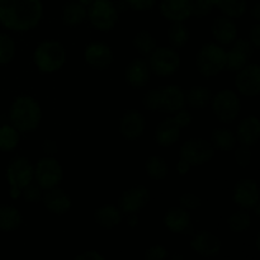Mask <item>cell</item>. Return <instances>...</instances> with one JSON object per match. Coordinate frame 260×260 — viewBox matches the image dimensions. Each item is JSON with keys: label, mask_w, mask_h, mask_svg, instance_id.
<instances>
[{"label": "cell", "mask_w": 260, "mask_h": 260, "mask_svg": "<svg viewBox=\"0 0 260 260\" xmlns=\"http://www.w3.org/2000/svg\"><path fill=\"white\" fill-rule=\"evenodd\" d=\"M42 17L41 0H0V23L12 30H29Z\"/></svg>", "instance_id": "1"}, {"label": "cell", "mask_w": 260, "mask_h": 260, "mask_svg": "<svg viewBox=\"0 0 260 260\" xmlns=\"http://www.w3.org/2000/svg\"><path fill=\"white\" fill-rule=\"evenodd\" d=\"M9 119L17 131H33L37 128L41 121L40 104L32 96H18L10 107Z\"/></svg>", "instance_id": "2"}, {"label": "cell", "mask_w": 260, "mask_h": 260, "mask_svg": "<svg viewBox=\"0 0 260 260\" xmlns=\"http://www.w3.org/2000/svg\"><path fill=\"white\" fill-rule=\"evenodd\" d=\"M145 108L149 111H161L177 113L185 107V94L179 86L169 85L154 89L146 93L144 98Z\"/></svg>", "instance_id": "3"}, {"label": "cell", "mask_w": 260, "mask_h": 260, "mask_svg": "<svg viewBox=\"0 0 260 260\" xmlns=\"http://www.w3.org/2000/svg\"><path fill=\"white\" fill-rule=\"evenodd\" d=\"M66 60V52L63 46L57 41L42 42L35 51L33 61L38 70L42 73H53L62 68Z\"/></svg>", "instance_id": "4"}, {"label": "cell", "mask_w": 260, "mask_h": 260, "mask_svg": "<svg viewBox=\"0 0 260 260\" xmlns=\"http://www.w3.org/2000/svg\"><path fill=\"white\" fill-rule=\"evenodd\" d=\"M196 66L206 78L217 75L226 66L225 50L215 43H206L196 56Z\"/></svg>", "instance_id": "5"}, {"label": "cell", "mask_w": 260, "mask_h": 260, "mask_svg": "<svg viewBox=\"0 0 260 260\" xmlns=\"http://www.w3.org/2000/svg\"><path fill=\"white\" fill-rule=\"evenodd\" d=\"M190 122H192V114L182 109L178 112L177 116L167 118L157 126L155 131V141L164 147L175 144L180 136V129L189 126Z\"/></svg>", "instance_id": "6"}, {"label": "cell", "mask_w": 260, "mask_h": 260, "mask_svg": "<svg viewBox=\"0 0 260 260\" xmlns=\"http://www.w3.org/2000/svg\"><path fill=\"white\" fill-rule=\"evenodd\" d=\"M33 173L35 169L32 162L25 157H15L9 162L7 168V179L12 187L10 194L13 198H17L20 190L32 182Z\"/></svg>", "instance_id": "7"}, {"label": "cell", "mask_w": 260, "mask_h": 260, "mask_svg": "<svg viewBox=\"0 0 260 260\" xmlns=\"http://www.w3.org/2000/svg\"><path fill=\"white\" fill-rule=\"evenodd\" d=\"M88 17L94 28L107 32L116 25L118 13L111 0H93L89 5Z\"/></svg>", "instance_id": "8"}, {"label": "cell", "mask_w": 260, "mask_h": 260, "mask_svg": "<svg viewBox=\"0 0 260 260\" xmlns=\"http://www.w3.org/2000/svg\"><path fill=\"white\" fill-rule=\"evenodd\" d=\"M149 65L156 75L168 76L179 69L180 58L173 48L159 47L150 53Z\"/></svg>", "instance_id": "9"}, {"label": "cell", "mask_w": 260, "mask_h": 260, "mask_svg": "<svg viewBox=\"0 0 260 260\" xmlns=\"http://www.w3.org/2000/svg\"><path fill=\"white\" fill-rule=\"evenodd\" d=\"M215 155V150L207 142L202 139L188 140L183 144L180 149V159L182 161L187 162L188 165H201L210 161Z\"/></svg>", "instance_id": "10"}, {"label": "cell", "mask_w": 260, "mask_h": 260, "mask_svg": "<svg viewBox=\"0 0 260 260\" xmlns=\"http://www.w3.org/2000/svg\"><path fill=\"white\" fill-rule=\"evenodd\" d=\"M212 109L221 122L230 123L240 112V101L234 91L222 90L213 98Z\"/></svg>", "instance_id": "11"}, {"label": "cell", "mask_w": 260, "mask_h": 260, "mask_svg": "<svg viewBox=\"0 0 260 260\" xmlns=\"http://www.w3.org/2000/svg\"><path fill=\"white\" fill-rule=\"evenodd\" d=\"M36 180L42 189H50L56 187L62 180V168L58 164L57 160L53 157H43L37 162L35 168Z\"/></svg>", "instance_id": "12"}, {"label": "cell", "mask_w": 260, "mask_h": 260, "mask_svg": "<svg viewBox=\"0 0 260 260\" xmlns=\"http://www.w3.org/2000/svg\"><path fill=\"white\" fill-rule=\"evenodd\" d=\"M235 85L243 95L256 96L260 93V68L256 63L240 69L235 79Z\"/></svg>", "instance_id": "13"}, {"label": "cell", "mask_w": 260, "mask_h": 260, "mask_svg": "<svg viewBox=\"0 0 260 260\" xmlns=\"http://www.w3.org/2000/svg\"><path fill=\"white\" fill-rule=\"evenodd\" d=\"M253 55V46L249 41L236 40L233 47L226 53V66L225 69L230 71H236L243 69L248 63L249 58Z\"/></svg>", "instance_id": "14"}, {"label": "cell", "mask_w": 260, "mask_h": 260, "mask_svg": "<svg viewBox=\"0 0 260 260\" xmlns=\"http://www.w3.org/2000/svg\"><path fill=\"white\" fill-rule=\"evenodd\" d=\"M149 200V190L144 185H136L121 196L119 207L124 213H136L147 205Z\"/></svg>", "instance_id": "15"}, {"label": "cell", "mask_w": 260, "mask_h": 260, "mask_svg": "<svg viewBox=\"0 0 260 260\" xmlns=\"http://www.w3.org/2000/svg\"><path fill=\"white\" fill-rule=\"evenodd\" d=\"M233 200L236 205L243 208H251L258 205L259 188L256 182L251 179H244L236 183Z\"/></svg>", "instance_id": "16"}, {"label": "cell", "mask_w": 260, "mask_h": 260, "mask_svg": "<svg viewBox=\"0 0 260 260\" xmlns=\"http://www.w3.org/2000/svg\"><path fill=\"white\" fill-rule=\"evenodd\" d=\"M86 63L98 70L107 69L113 61V52L111 48L102 42H93L86 46L84 53Z\"/></svg>", "instance_id": "17"}, {"label": "cell", "mask_w": 260, "mask_h": 260, "mask_svg": "<svg viewBox=\"0 0 260 260\" xmlns=\"http://www.w3.org/2000/svg\"><path fill=\"white\" fill-rule=\"evenodd\" d=\"M160 12L170 22H183L192 15V0H161Z\"/></svg>", "instance_id": "18"}, {"label": "cell", "mask_w": 260, "mask_h": 260, "mask_svg": "<svg viewBox=\"0 0 260 260\" xmlns=\"http://www.w3.org/2000/svg\"><path fill=\"white\" fill-rule=\"evenodd\" d=\"M164 223L172 233L183 234L192 230L190 215L185 208L173 207L165 213Z\"/></svg>", "instance_id": "19"}, {"label": "cell", "mask_w": 260, "mask_h": 260, "mask_svg": "<svg viewBox=\"0 0 260 260\" xmlns=\"http://www.w3.org/2000/svg\"><path fill=\"white\" fill-rule=\"evenodd\" d=\"M193 250L202 256H215L221 250V241L217 236L208 231H201L193 238L192 243Z\"/></svg>", "instance_id": "20"}, {"label": "cell", "mask_w": 260, "mask_h": 260, "mask_svg": "<svg viewBox=\"0 0 260 260\" xmlns=\"http://www.w3.org/2000/svg\"><path fill=\"white\" fill-rule=\"evenodd\" d=\"M145 129V118L140 112L128 111L121 119L119 131L127 140H136Z\"/></svg>", "instance_id": "21"}, {"label": "cell", "mask_w": 260, "mask_h": 260, "mask_svg": "<svg viewBox=\"0 0 260 260\" xmlns=\"http://www.w3.org/2000/svg\"><path fill=\"white\" fill-rule=\"evenodd\" d=\"M43 203L50 212L56 213V215H63L70 208L71 200L68 193H65L60 188L53 187L46 189V193L43 194Z\"/></svg>", "instance_id": "22"}, {"label": "cell", "mask_w": 260, "mask_h": 260, "mask_svg": "<svg viewBox=\"0 0 260 260\" xmlns=\"http://www.w3.org/2000/svg\"><path fill=\"white\" fill-rule=\"evenodd\" d=\"M213 38L221 45H230L236 40L238 30L235 23L229 17H218L213 20L212 24Z\"/></svg>", "instance_id": "23"}, {"label": "cell", "mask_w": 260, "mask_h": 260, "mask_svg": "<svg viewBox=\"0 0 260 260\" xmlns=\"http://www.w3.org/2000/svg\"><path fill=\"white\" fill-rule=\"evenodd\" d=\"M150 80L149 65L141 58L132 61L126 69V81L132 88H142Z\"/></svg>", "instance_id": "24"}, {"label": "cell", "mask_w": 260, "mask_h": 260, "mask_svg": "<svg viewBox=\"0 0 260 260\" xmlns=\"http://www.w3.org/2000/svg\"><path fill=\"white\" fill-rule=\"evenodd\" d=\"M260 136V122L255 116L244 118L238 126V140L241 145L251 146L258 142Z\"/></svg>", "instance_id": "25"}, {"label": "cell", "mask_w": 260, "mask_h": 260, "mask_svg": "<svg viewBox=\"0 0 260 260\" xmlns=\"http://www.w3.org/2000/svg\"><path fill=\"white\" fill-rule=\"evenodd\" d=\"M88 15L86 7L79 0H70L66 3L62 10V20L68 27H76L85 20Z\"/></svg>", "instance_id": "26"}, {"label": "cell", "mask_w": 260, "mask_h": 260, "mask_svg": "<svg viewBox=\"0 0 260 260\" xmlns=\"http://www.w3.org/2000/svg\"><path fill=\"white\" fill-rule=\"evenodd\" d=\"M94 218H95L98 225L103 226V228L111 229L121 223L122 213L116 206L106 205L102 206L101 208H98V210L95 211Z\"/></svg>", "instance_id": "27"}, {"label": "cell", "mask_w": 260, "mask_h": 260, "mask_svg": "<svg viewBox=\"0 0 260 260\" xmlns=\"http://www.w3.org/2000/svg\"><path fill=\"white\" fill-rule=\"evenodd\" d=\"M22 223V215L13 206L0 205V231L9 233L17 230Z\"/></svg>", "instance_id": "28"}, {"label": "cell", "mask_w": 260, "mask_h": 260, "mask_svg": "<svg viewBox=\"0 0 260 260\" xmlns=\"http://www.w3.org/2000/svg\"><path fill=\"white\" fill-rule=\"evenodd\" d=\"M185 94V104L190 106L192 108H205L210 104L212 99V94L207 88L203 86H194L190 90H188Z\"/></svg>", "instance_id": "29"}, {"label": "cell", "mask_w": 260, "mask_h": 260, "mask_svg": "<svg viewBox=\"0 0 260 260\" xmlns=\"http://www.w3.org/2000/svg\"><path fill=\"white\" fill-rule=\"evenodd\" d=\"M212 2L213 5H216L229 18H239L246 12V0H212Z\"/></svg>", "instance_id": "30"}, {"label": "cell", "mask_w": 260, "mask_h": 260, "mask_svg": "<svg viewBox=\"0 0 260 260\" xmlns=\"http://www.w3.org/2000/svg\"><path fill=\"white\" fill-rule=\"evenodd\" d=\"M168 40L174 48H182L189 40V32L182 22H174L168 29Z\"/></svg>", "instance_id": "31"}, {"label": "cell", "mask_w": 260, "mask_h": 260, "mask_svg": "<svg viewBox=\"0 0 260 260\" xmlns=\"http://www.w3.org/2000/svg\"><path fill=\"white\" fill-rule=\"evenodd\" d=\"M211 139H212V142L216 149L221 150V151H229V150L234 149L236 142V139L233 135V132L225 128H216L212 132Z\"/></svg>", "instance_id": "32"}, {"label": "cell", "mask_w": 260, "mask_h": 260, "mask_svg": "<svg viewBox=\"0 0 260 260\" xmlns=\"http://www.w3.org/2000/svg\"><path fill=\"white\" fill-rule=\"evenodd\" d=\"M19 142V134L13 126L0 127V151H12Z\"/></svg>", "instance_id": "33"}, {"label": "cell", "mask_w": 260, "mask_h": 260, "mask_svg": "<svg viewBox=\"0 0 260 260\" xmlns=\"http://www.w3.org/2000/svg\"><path fill=\"white\" fill-rule=\"evenodd\" d=\"M132 43H134V47L142 56H149L156 48V41L154 40V37L149 32H145V30L137 33Z\"/></svg>", "instance_id": "34"}, {"label": "cell", "mask_w": 260, "mask_h": 260, "mask_svg": "<svg viewBox=\"0 0 260 260\" xmlns=\"http://www.w3.org/2000/svg\"><path fill=\"white\" fill-rule=\"evenodd\" d=\"M146 173L152 179H162L168 174V165L160 156H151L145 164Z\"/></svg>", "instance_id": "35"}, {"label": "cell", "mask_w": 260, "mask_h": 260, "mask_svg": "<svg viewBox=\"0 0 260 260\" xmlns=\"http://www.w3.org/2000/svg\"><path fill=\"white\" fill-rule=\"evenodd\" d=\"M228 225L234 233H243V231L248 230V228L250 226V216L246 211L240 210L230 216V218L228 220Z\"/></svg>", "instance_id": "36"}, {"label": "cell", "mask_w": 260, "mask_h": 260, "mask_svg": "<svg viewBox=\"0 0 260 260\" xmlns=\"http://www.w3.org/2000/svg\"><path fill=\"white\" fill-rule=\"evenodd\" d=\"M15 56V43L8 35L0 33V65L9 63Z\"/></svg>", "instance_id": "37"}, {"label": "cell", "mask_w": 260, "mask_h": 260, "mask_svg": "<svg viewBox=\"0 0 260 260\" xmlns=\"http://www.w3.org/2000/svg\"><path fill=\"white\" fill-rule=\"evenodd\" d=\"M213 8L212 0H192V14L194 17H207Z\"/></svg>", "instance_id": "38"}, {"label": "cell", "mask_w": 260, "mask_h": 260, "mask_svg": "<svg viewBox=\"0 0 260 260\" xmlns=\"http://www.w3.org/2000/svg\"><path fill=\"white\" fill-rule=\"evenodd\" d=\"M128 7L136 12H145V10L152 9L156 0H126Z\"/></svg>", "instance_id": "39"}, {"label": "cell", "mask_w": 260, "mask_h": 260, "mask_svg": "<svg viewBox=\"0 0 260 260\" xmlns=\"http://www.w3.org/2000/svg\"><path fill=\"white\" fill-rule=\"evenodd\" d=\"M201 201L197 196L189 194V193H185L180 197V207L185 208V210H196L197 207H200Z\"/></svg>", "instance_id": "40"}, {"label": "cell", "mask_w": 260, "mask_h": 260, "mask_svg": "<svg viewBox=\"0 0 260 260\" xmlns=\"http://www.w3.org/2000/svg\"><path fill=\"white\" fill-rule=\"evenodd\" d=\"M250 157H251V152L250 150H249V146H245V145L239 147V149L235 151L236 162H238L240 167H246V165L250 162Z\"/></svg>", "instance_id": "41"}, {"label": "cell", "mask_w": 260, "mask_h": 260, "mask_svg": "<svg viewBox=\"0 0 260 260\" xmlns=\"http://www.w3.org/2000/svg\"><path fill=\"white\" fill-rule=\"evenodd\" d=\"M168 256L167 250H165L164 246H152V248L147 249L146 253H145V259L146 260H162Z\"/></svg>", "instance_id": "42"}, {"label": "cell", "mask_w": 260, "mask_h": 260, "mask_svg": "<svg viewBox=\"0 0 260 260\" xmlns=\"http://www.w3.org/2000/svg\"><path fill=\"white\" fill-rule=\"evenodd\" d=\"M24 192H23V196H24L25 201L28 202H37V201L41 200V189L40 185H33V184H28L27 187L23 188Z\"/></svg>", "instance_id": "43"}, {"label": "cell", "mask_w": 260, "mask_h": 260, "mask_svg": "<svg viewBox=\"0 0 260 260\" xmlns=\"http://www.w3.org/2000/svg\"><path fill=\"white\" fill-rule=\"evenodd\" d=\"M250 41L254 48H260V25L255 24L250 30Z\"/></svg>", "instance_id": "44"}, {"label": "cell", "mask_w": 260, "mask_h": 260, "mask_svg": "<svg viewBox=\"0 0 260 260\" xmlns=\"http://www.w3.org/2000/svg\"><path fill=\"white\" fill-rule=\"evenodd\" d=\"M81 259H94V260H103L104 258L102 255H99L95 251H89V253H84L81 255L76 256L75 260H81Z\"/></svg>", "instance_id": "45"}, {"label": "cell", "mask_w": 260, "mask_h": 260, "mask_svg": "<svg viewBox=\"0 0 260 260\" xmlns=\"http://www.w3.org/2000/svg\"><path fill=\"white\" fill-rule=\"evenodd\" d=\"M188 168H189V165H188L187 162H184V161H182V160H180V162H179V164H178V170H179V172L182 173V174H184V173L187 172Z\"/></svg>", "instance_id": "46"}, {"label": "cell", "mask_w": 260, "mask_h": 260, "mask_svg": "<svg viewBox=\"0 0 260 260\" xmlns=\"http://www.w3.org/2000/svg\"><path fill=\"white\" fill-rule=\"evenodd\" d=\"M253 14H254V18H255V19H260V4L259 3L255 5V8H254Z\"/></svg>", "instance_id": "47"}, {"label": "cell", "mask_w": 260, "mask_h": 260, "mask_svg": "<svg viewBox=\"0 0 260 260\" xmlns=\"http://www.w3.org/2000/svg\"><path fill=\"white\" fill-rule=\"evenodd\" d=\"M79 2L83 3V4L85 5V7H89V5L91 4V2H93V0H79Z\"/></svg>", "instance_id": "48"}]
</instances>
